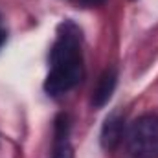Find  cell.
<instances>
[{
  "label": "cell",
  "mask_w": 158,
  "mask_h": 158,
  "mask_svg": "<svg viewBox=\"0 0 158 158\" xmlns=\"http://www.w3.org/2000/svg\"><path fill=\"white\" fill-rule=\"evenodd\" d=\"M81 31L76 24L63 22L57 39L50 50V72L44 81V90L50 96H61L72 90L83 79Z\"/></svg>",
  "instance_id": "1"
},
{
  "label": "cell",
  "mask_w": 158,
  "mask_h": 158,
  "mask_svg": "<svg viewBox=\"0 0 158 158\" xmlns=\"http://www.w3.org/2000/svg\"><path fill=\"white\" fill-rule=\"evenodd\" d=\"M125 143L132 158H158L156 114H143L134 119L125 134Z\"/></svg>",
  "instance_id": "2"
},
{
  "label": "cell",
  "mask_w": 158,
  "mask_h": 158,
  "mask_svg": "<svg viewBox=\"0 0 158 158\" xmlns=\"http://www.w3.org/2000/svg\"><path fill=\"white\" fill-rule=\"evenodd\" d=\"M125 138V119L119 114L118 110L109 114L103 127H101V134H99V143L103 147V151L107 153H112L121 140Z\"/></svg>",
  "instance_id": "3"
},
{
  "label": "cell",
  "mask_w": 158,
  "mask_h": 158,
  "mask_svg": "<svg viewBox=\"0 0 158 158\" xmlns=\"http://www.w3.org/2000/svg\"><path fill=\"white\" fill-rule=\"evenodd\" d=\"M116 83H118V72L114 68H107L99 76L94 90H92V105L96 109H101V107H105L109 103V99L114 94Z\"/></svg>",
  "instance_id": "4"
},
{
  "label": "cell",
  "mask_w": 158,
  "mask_h": 158,
  "mask_svg": "<svg viewBox=\"0 0 158 158\" xmlns=\"http://www.w3.org/2000/svg\"><path fill=\"white\" fill-rule=\"evenodd\" d=\"M52 158H74V149L66 136V127H63V121H57V134H55V145Z\"/></svg>",
  "instance_id": "5"
},
{
  "label": "cell",
  "mask_w": 158,
  "mask_h": 158,
  "mask_svg": "<svg viewBox=\"0 0 158 158\" xmlns=\"http://www.w3.org/2000/svg\"><path fill=\"white\" fill-rule=\"evenodd\" d=\"M6 37H7V33H6V30L0 26V48L4 46V42H6Z\"/></svg>",
  "instance_id": "6"
},
{
  "label": "cell",
  "mask_w": 158,
  "mask_h": 158,
  "mask_svg": "<svg viewBox=\"0 0 158 158\" xmlns=\"http://www.w3.org/2000/svg\"><path fill=\"white\" fill-rule=\"evenodd\" d=\"M77 2H81V0H77Z\"/></svg>",
  "instance_id": "7"
}]
</instances>
